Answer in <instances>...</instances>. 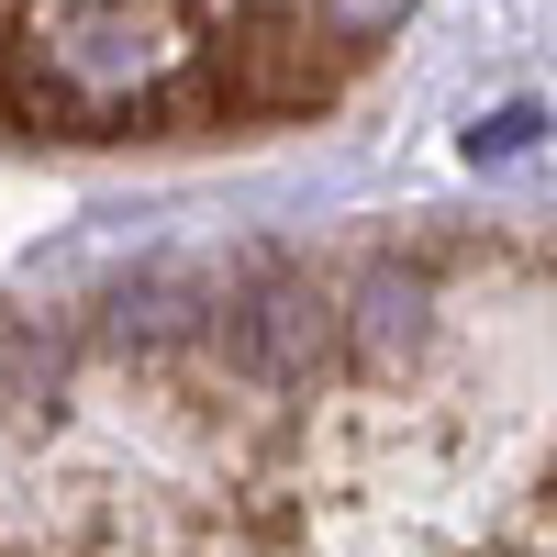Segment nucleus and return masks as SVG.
<instances>
[{"instance_id": "20e7f679", "label": "nucleus", "mask_w": 557, "mask_h": 557, "mask_svg": "<svg viewBox=\"0 0 557 557\" xmlns=\"http://www.w3.org/2000/svg\"><path fill=\"white\" fill-rule=\"evenodd\" d=\"M312 23H246V45H223V67H201L212 112H312L323 101V57Z\"/></svg>"}, {"instance_id": "39448f33", "label": "nucleus", "mask_w": 557, "mask_h": 557, "mask_svg": "<svg viewBox=\"0 0 557 557\" xmlns=\"http://www.w3.org/2000/svg\"><path fill=\"white\" fill-rule=\"evenodd\" d=\"M301 23L335 45V57H368V45H391V34L412 23V0H312Z\"/></svg>"}, {"instance_id": "7ed1b4c3", "label": "nucleus", "mask_w": 557, "mask_h": 557, "mask_svg": "<svg viewBox=\"0 0 557 557\" xmlns=\"http://www.w3.org/2000/svg\"><path fill=\"white\" fill-rule=\"evenodd\" d=\"M435 335H446V301H435L424 257H368L335 290V357L357 368L368 391H401L412 368L435 357Z\"/></svg>"}, {"instance_id": "423d86ee", "label": "nucleus", "mask_w": 557, "mask_h": 557, "mask_svg": "<svg viewBox=\"0 0 557 557\" xmlns=\"http://www.w3.org/2000/svg\"><path fill=\"white\" fill-rule=\"evenodd\" d=\"M535 134H546V112H535V101H513V112H491V123L469 134V157H524Z\"/></svg>"}, {"instance_id": "f257e3e1", "label": "nucleus", "mask_w": 557, "mask_h": 557, "mask_svg": "<svg viewBox=\"0 0 557 557\" xmlns=\"http://www.w3.org/2000/svg\"><path fill=\"white\" fill-rule=\"evenodd\" d=\"M12 112L57 134H123V123H190L212 112V45L178 0H23L12 34Z\"/></svg>"}, {"instance_id": "f03ea898", "label": "nucleus", "mask_w": 557, "mask_h": 557, "mask_svg": "<svg viewBox=\"0 0 557 557\" xmlns=\"http://www.w3.org/2000/svg\"><path fill=\"white\" fill-rule=\"evenodd\" d=\"M201 357L235 368L246 391H312L335 368V278H312L290 257L246 268L235 290L201 301Z\"/></svg>"}]
</instances>
